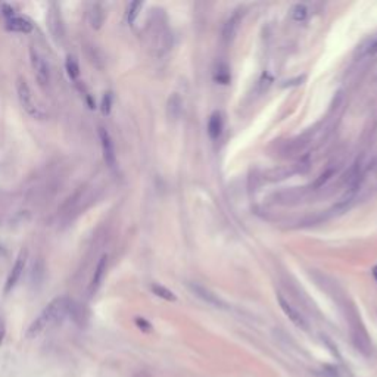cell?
I'll return each instance as SVG.
<instances>
[{
  "instance_id": "cell-1",
  "label": "cell",
  "mask_w": 377,
  "mask_h": 377,
  "mask_svg": "<svg viewBox=\"0 0 377 377\" xmlns=\"http://www.w3.org/2000/svg\"><path fill=\"white\" fill-rule=\"evenodd\" d=\"M71 308H72L71 301L66 296H59L50 301L43 308V311L40 312L37 318L30 324V327L27 328V333H25L27 339H35L52 326L59 324L68 315V312L71 311Z\"/></svg>"
},
{
  "instance_id": "cell-2",
  "label": "cell",
  "mask_w": 377,
  "mask_h": 377,
  "mask_svg": "<svg viewBox=\"0 0 377 377\" xmlns=\"http://www.w3.org/2000/svg\"><path fill=\"white\" fill-rule=\"evenodd\" d=\"M17 95L18 100L22 106V109L34 119H45L46 112L40 108V105L35 102L33 92L28 86V82L24 78H18L17 81Z\"/></svg>"
},
{
  "instance_id": "cell-3",
  "label": "cell",
  "mask_w": 377,
  "mask_h": 377,
  "mask_svg": "<svg viewBox=\"0 0 377 377\" xmlns=\"http://www.w3.org/2000/svg\"><path fill=\"white\" fill-rule=\"evenodd\" d=\"M30 62H31V66H33V71L38 84L40 86H48L50 82L49 64L46 62V58L34 46L30 49Z\"/></svg>"
},
{
  "instance_id": "cell-4",
  "label": "cell",
  "mask_w": 377,
  "mask_h": 377,
  "mask_svg": "<svg viewBox=\"0 0 377 377\" xmlns=\"http://www.w3.org/2000/svg\"><path fill=\"white\" fill-rule=\"evenodd\" d=\"M98 133L99 139H100V146H102V155H103L105 162L109 165V166H115V164H116V155H115L114 142H112L111 134H109V132L105 127H99Z\"/></svg>"
},
{
  "instance_id": "cell-5",
  "label": "cell",
  "mask_w": 377,
  "mask_h": 377,
  "mask_svg": "<svg viewBox=\"0 0 377 377\" xmlns=\"http://www.w3.org/2000/svg\"><path fill=\"white\" fill-rule=\"evenodd\" d=\"M25 258H27V254L25 252H21L15 264H14V267H12V270H11V273H9V276H8V279H6L5 289H3L5 295L11 294L15 289V286H17L18 281L21 279V276H22V271L25 268Z\"/></svg>"
},
{
  "instance_id": "cell-6",
  "label": "cell",
  "mask_w": 377,
  "mask_h": 377,
  "mask_svg": "<svg viewBox=\"0 0 377 377\" xmlns=\"http://www.w3.org/2000/svg\"><path fill=\"white\" fill-rule=\"evenodd\" d=\"M189 289L192 290V294H195L199 299H202L208 305H213L215 308H226V304L218 298V295H215L205 286H202L199 283H189Z\"/></svg>"
},
{
  "instance_id": "cell-7",
  "label": "cell",
  "mask_w": 377,
  "mask_h": 377,
  "mask_svg": "<svg viewBox=\"0 0 377 377\" xmlns=\"http://www.w3.org/2000/svg\"><path fill=\"white\" fill-rule=\"evenodd\" d=\"M277 299H279V305L280 308L283 310V312L286 314V317L295 324L296 327L299 328H307V321H305V318H304V315L301 314V312L296 310L295 307L289 302V301H286L284 298L281 295L277 296Z\"/></svg>"
},
{
  "instance_id": "cell-8",
  "label": "cell",
  "mask_w": 377,
  "mask_h": 377,
  "mask_svg": "<svg viewBox=\"0 0 377 377\" xmlns=\"http://www.w3.org/2000/svg\"><path fill=\"white\" fill-rule=\"evenodd\" d=\"M48 28H49L50 34L58 40L62 37L64 34V27H62V19H61V14L59 9L56 8V5L50 6L49 14H48Z\"/></svg>"
},
{
  "instance_id": "cell-9",
  "label": "cell",
  "mask_w": 377,
  "mask_h": 377,
  "mask_svg": "<svg viewBox=\"0 0 377 377\" xmlns=\"http://www.w3.org/2000/svg\"><path fill=\"white\" fill-rule=\"evenodd\" d=\"M106 265H108V257L106 255H102L100 260H99L98 265H96V268H95V274L92 277L90 286H89V294L90 295H95L99 290L102 281L105 279V274H106Z\"/></svg>"
},
{
  "instance_id": "cell-10",
  "label": "cell",
  "mask_w": 377,
  "mask_h": 377,
  "mask_svg": "<svg viewBox=\"0 0 377 377\" xmlns=\"http://www.w3.org/2000/svg\"><path fill=\"white\" fill-rule=\"evenodd\" d=\"M6 28L14 33H31L33 31V22L24 17H14L8 19Z\"/></svg>"
},
{
  "instance_id": "cell-11",
  "label": "cell",
  "mask_w": 377,
  "mask_h": 377,
  "mask_svg": "<svg viewBox=\"0 0 377 377\" xmlns=\"http://www.w3.org/2000/svg\"><path fill=\"white\" fill-rule=\"evenodd\" d=\"M223 127H224V121H223V115L220 112H214L211 116H210V121H208V134L213 140H217L221 133H223Z\"/></svg>"
},
{
  "instance_id": "cell-12",
  "label": "cell",
  "mask_w": 377,
  "mask_h": 377,
  "mask_svg": "<svg viewBox=\"0 0 377 377\" xmlns=\"http://www.w3.org/2000/svg\"><path fill=\"white\" fill-rule=\"evenodd\" d=\"M240 14H234L233 17H230V19H227V22L224 24V28H223V38L224 41H231L234 38V35L237 33V28H239V24H240Z\"/></svg>"
},
{
  "instance_id": "cell-13",
  "label": "cell",
  "mask_w": 377,
  "mask_h": 377,
  "mask_svg": "<svg viewBox=\"0 0 377 377\" xmlns=\"http://www.w3.org/2000/svg\"><path fill=\"white\" fill-rule=\"evenodd\" d=\"M103 19H105V14H103V9H102L100 3H90V9H89L90 25L95 30H99L102 27V24H103Z\"/></svg>"
},
{
  "instance_id": "cell-14",
  "label": "cell",
  "mask_w": 377,
  "mask_h": 377,
  "mask_svg": "<svg viewBox=\"0 0 377 377\" xmlns=\"http://www.w3.org/2000/svg\"><path fill=\"white\" fill-rule=\"evenodd\" d=\"M65 69L68 77L71 80H77L78 78V75H80V66H78V62H77V59L74 56H71V55L66 56Z\"/></svg>"
},
{
  "instance_id": "cell-15",
  "label": "cell",
  "mask_w": 377,
  "mask_h": 377,
  "mask_svg": "<svg viewBox=\"0 0 377 377\" xmlns=\"http://www.w3.org/2000/svg\"><path fill=\"white\" fill-rule=\"evenodd\" d=\"M152 292H153V295H156L158 298H161V299H164V301H168V302H174V301H177V296L174 295L170 289H166L165 286L162 284H152Z\"/></svg>"
},
{
  "instance_id": "cell-16",
  "label": "cell",
  "mask_w": 377,
  "mask_h": 377,
  "mask_svg": "<svg viewBox=\"0 0 377 377\" xmlns=\"http://www.w3.org/2000/svg\"><path fill=\"white\" fill-rule=\"evenodd\" d=\"M181 112V100L177 95H173L168 100V115L170 118H179Z\"/></svg>"
},
{
  "instance_id": "cell-17",
  "label": "cell",
  "mask_w": 377,
  "mask_h": 377,
  "mask_svg": "<svg viewBox=\"0 0 377 377\" xmlns=\"http://www.w3.org/2000/svg\"><path fill=\"white\" fill-rule=\"evenodd\" d=\"M292 173H295V170H289V168H279V170H271L265 174V177L271 181L283 180L286 177H289Z\"/></svg>"
},
{
  "instance_id": "cell-18",
  "label": "cell",
  "mask_w": 377,
  "mask_h": 377,
  "mask_svg": "<svg viewBox=\"0 0 377 377\" xmlns=\"http://www.w3.org/2000/svg\"><path fill=\"white\" fill-rule=\"evenodd\" d=\"M215 81L221 82V84H227L230 81V72L229 68L226 64H220L217 71H215V75H214Z\"/></svg>"
},
{
  "instance_id": "cell-19",
  "label": "cell",
  "mask_w": 377,
  "mask_h": 377,
  "mask_svg": "<svg viewBox=\"0 0 377 377\" xmlns=\"http://www.w3.org/2000/svg\"><path fill=\"white\" fill-rule=\"evenodd\" d=\"M142 6H143V3H142V2H132V3H130L129 11H127V22H129L130 25L134 24L136 18H137V15H139L140 9H142Z\"/></svg>"
},
{
  "instance_id": "cell-20",
  "label": "cell",
  "mask_w": 377,
  "mask_h": 377,
  "mask_svg": "<svg viewBox=\"0 0 377 377\" xmlns=\"http://www.w3.org/2000/svg\"><path fill=\"white\" fill-rule=\"evenodd\" d=\"M112 93L111 92H106L105 95H103V98H102V102H100V111H102V114L105 115H109L111 114V109H112Z\"/></svg>"
},
{
  "instance_id": "cell-21",
  "label": "cell",
  "mask_w": 377,
  "mask_h": 377,
  "mask_svg": "<svg viewBox=\"0 0 377 377\" xmlns=\"http://www.w3.org/2000/svg\"><path fill=\"white\" fill-rule=\"evenodd\" d=\"M308 15V8L305 6V5H296L295 8L292 9V18L298 21V22H301V21H304L305 18Z\"/></svg>"
},
{
  "instance_id": "cell-22",
  "label": "cell",
  "mask_w": 377,
  "mask_h": 377,
  "mask_svg": "<svg viewBox=\"0 0 377 377\" xmlns=\"http://www.w3.org/2000/svg\"><path fill=\"white\" fill-rule=\"evenodd\" d=\"M334 174V170L333 168H328V170H326L317 180H315V183H314V189H320V187H323L326 183H327L330 179H331V176Z\"/></svg>"
},
{
  "instance_id": "cell-23",
  "label": "cell",
  "mask_w": 377,
  "mask_h": 377,
  "mask_svg": "<svg viewBox=\"0 0 377 377\" xmlns=\"http://www.w3.org/2000/svg\"><path fill=\"white\" fill-rule=\"evenodd\" d=\"M134 323H136V326L140 328L142 331H145V333H149V331H152V324L149 323L146 318H143V317H136V320H134Z\"/></svg>"
},
{
  "instance_id": "cell-24",
  "label": "cell",
  "mask_w": 377,
  "mask_h": 377,
  "mask_svg": "<svg viewBox=\"0 0 377 377\" xmlns=\"http://www.w3.org/2000/svg\"><path fill=\"white\" fill-rule=\"evenodd\" d=\"M2 11H3V15L8 18V19L15 17V9H14L11 5H3V6H2Z\"/></svg>"
},
{
  "instance_id": "cell-25",
  "label": "cell",
  "mask_w": 377,
  "mask_h": 377,
  "mask_svg": "<svg viewBox=\"0 0 377 377\" xmlns=\"http://www.w3.org/2000/svg\"><path fill=\"white\" fill-rule=\"evenodd\" d=\"M377 53V38L376 40H373L370 45H368V48H367V50H365V55H376Z\"/></svg>"
},
{
  "instance_id": "cell-26",
  "label": "cell",
  "mask_w": 377,
  "mask_h": 377,
  "mask_svg": "<svg viewBox=\"0 0 377 377\" xmlns=\"http://www.w3.org/2000/svg\"><path fill=\"white\" fill-rule=\"evenodd\" d=\"M5 336H6V326H5V323L0 320V346H2L3 341H5Z\"/></svg>"
},
{
  "instance_id": "cell-27",
  "label": "cell",
  "mask_w": 377,
  "mask_h": 377,
  "mask_svg": "<svg viewBox=\"0 0 377 377\" xmlns=\"http://www.w3.org/2000/svg\"><path fill=\"white\" fill-rule=\"evenodd\" d=\"M371 274H373V277H374V280L377 281V265L373 268V271H371Z\"/></svg>"
}]
</instances>
